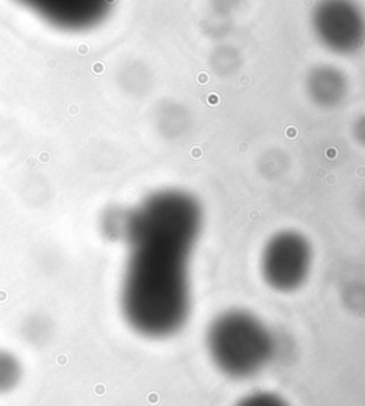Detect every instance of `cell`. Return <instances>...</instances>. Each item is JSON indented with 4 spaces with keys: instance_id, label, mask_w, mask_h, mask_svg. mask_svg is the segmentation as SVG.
<instances>
[{
    "instance_id": "1",
    "label": "cell",
    "mask_w": 365,
    "mask_h": 406,
    "mask_svg": "<svg viewBox=\"0 0 365 406\" xmlns=\"http://www.w3.org/2000/svg\"><path fill=\"white\" fill-rule=\"evenodd\" d=\"M203 225L197 198L180 190L150 194L120 210L116 241L129 247L120 292L126 321L147 338H166L190 314V257Z\"/></svg>"
},
{
    "instance_id": "2",
    "label": "cell",
    "mask_w": 365,
    "mask_h": 406,
    "mask_svg": "<svg viewBox=\"0 0 365 406\" xmlns=\"http://www.w3.org/2000/svg\"><path fill=\"white\" fill-rule=\"evenodd\" d=\"M207 348L221 372L231 378H247L268 363L274 352V339L255 315L233 309L211 322Z\"/></svg>"
},
{
    "instance_id": "3",
    "label": "cell",
    "mask_w": 365,
    "mask_h": 406,
    "mask_svg": "<svg viewBox=\"0 0 365 406\" xmlns=\"http://www.w3.org/2000/svg\"><path fill=\"white\" fill-rule=\"evenodd\" d=\"M312 264V249L304 235L281 231L271 237L261 255V274L275 291L291 292L305 282Z\"/></svg>"
},
{
    "instance_id": "4",
    "label": "cell",
    "mask_w": 365,
    "mask_h": 406,
    "mask_svg": "<svg viewBox=\"0 0 365 406\" xmlns=\"http://www.w3.org/2000/svg\"><path fill=\"white\" fill-rule=\"evenodd\" d=\"M23 368L14 353L0 349V393L13 390L20 382Z\"/></svg>"
},
{
    "instance_id": "5",
    "label": "cell",
    "mask_w": 365,
    "mask_h": 406,
    "mask_svg": "<svg viewBox=\"0 0 365 406\" xmlns=\"http://www.w3.org/2000/svg\"><path fill=\"white\" fill-rule=\"evenodd\" d=\"M237 406H288L280 396L270 392H258L244 398Z\"/></svg>"
}]
</instances>
